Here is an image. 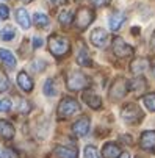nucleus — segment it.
Segmentation results:
<instances>
[{
  "instance_id": "1",
  "label": "nucleus",
  "mask_w": 155,
  "mask_h": 158,
  "mask_svg": "<svg viewBox=\"0 0 155 158\" xmlns=\"http://www.w3.org/2000/svg\"><path fill=\"white\" fill-rule=\"evenodd\" d=\"M49 50L53 56H58V58L68 55L71 50L69 39L66 36H61V35H52L49 38Z\"/></svg>"
},
{
  "instance_id": "2",
  "label": "nucleus",
  "mask_w": 155,
  "mask_h": 158,
  "mask_svg": "<svg viewBox=\"0 0 155 158\" xmlns=\"http://www.w3.org/2000/svg\"><path fill=\"white\" fill-rule=\"evenodd\" d=\"M90 78L80 71H72L66 75V86L69 91H82V89L90 86Z\"/></svg>"
},
{
  "instance_id": "3",
  "label": "nucleus",
  "mask_w": 155,
  "mask_h": 158,
  "mask_svg": "<svg viewBox=\"0 0 155 158\" xmlns=\"http://www.w3.org/2000/svg\"><path fill=\"white\" fill-rule=\"evenodd\" d=\"M77 111H80V103L74 97H64L58 103L57 114H58V119H68L72 114H75Z\"/></svg>"
},
{
  "instance_id": "4",
  "label": "nucleus",
  "mask_w": 155,
  "mask_h": 158,
  "mask_svg": "<svg viewBox=\"0 0 155 158\" xmlns=\"http://www.w3.org/2000/svg\"><path fill=\"white\" fill-rule=\"evenodd\" d=\"M121 116L128 124H140L144 118V113L136 103H127V105L122 106Z\"/></svg>"
},
{
  "instance_id": "5",
  "label": "nucleus",
  "mask_w": 155,
  "mask_h": 158,
  "mask_svg": "<svg viewBox=\"0 0 155 158\" xmlns=\"http://www.w3.org/2000/svg\"><path fill=\"white\" fill-rule=\"evenodd\" d=\"M94 20V11L90 8H80L74 16V24L78 30H86Z\"/></svg>"
},
{
  "instance_id": "6",
  "label": "nucleus",
  "mask_w": 155,
  "mask_h": 158,
  "mask_svg": "<svg viewBox=\"0 0 155 158\" xmlns=\"http://www.w3.org/2000/svg\"><path fill=\"white\" fill-rule=\"evenodd\" d=\"M111 47H113V53L118 58H128V56L133 55V49H132V46H128L121 36H115Z\"/></svg>"
},
{
  "instance_id": "7",
  "label": "nucleus",
  "mask_w": 155,
  "mask_h": 158,
  "mask_svg": "<svg viewBox=\"0 0 155 158\" xmlns=\"http://www.w3.org/2000/svg\"><path fill=\"white\" fill-rule=\"evenodd\" d=\"M127 91H128L127 80L122 78V77H118L113 81L111 88H110V97H111V100H119V99H122L127 94Z\"/></svg>"
},
{
  "instance_id": "8",
  "label": "nucleus",
  "mask_w": 155,
  "mask_h": 158,
  "mask_svg": "<svg viewBox=\"0 0 155 158\" xmlns=\"http://www.w3.org/2000/svg\"><path fill=\"white\" fill-rule=\"evenodd\" d=\"M91 128V119L88 118V116H80L74 124H72V131L75 136H86L88 131H90Z\"/></svg>"
},
{
  "instance_id": "9",
  "label": "nucleus",
  "mask_w": 155,
  "mask_h": 158,
  "mask_svg": "<svg viewBox=\"0 0 155 158\" xmlns=\"http://www.w3.org/2000/svg\"><path fill=\"white\" fill-rule=\"evenodd\" d=\"M140 146H141L143 150L155 152V130H146V131L141 133Z\"/></svg>"
},
{
  "instance_id": "10",
  "label": "nucleus",
  "mask_w": 155,
  "mask_h": 158,
  "mask_svg": "<svg viewBox=\"0 0 155 158\" xmlns=\"http://www.w3.org/2000/svg\"><path fill=\"white\" fill-rule=\"evenodd\" d=\"M82 99H83V102L88 106L93 108V110H99L102 106V99L93 91V89H85L83 94H82Z\"/></svg>"
},
{
  "instance_id": "11",
  "label": "nucleus",
  "mask_w": 155,
  "mask_h": 158,
  "mask_svg": "<svg viewBox=\"0 0 155 158\" xmlns=\"http://www.w3.org/2000/svg\"><path fill=\"white\" fill-rule=\"evenodd\" d=\"M93 46L99 47V49H103L107 44H108V33L103 30V28H96L91 31V36H90Z\"/></svg>"
},
{
  "instance_id": "12",
  "label": "nucleus",
  "mask_w": 155,
  "mask_h": 158,
  "mask_svg": "<svg viewBox=\"0 0 155 158\" xmlns=\"http://www.w3.org/2000/svg\"><path fill=\"white\" fill-rule=\"evenodd\" d=\"M53 155L57 158H78V149L75 146H57Z\"/></svg>"
},
{
  "instance_id": "13",
  "label": "nucleus",
  "mask_w": 155,
  "mask_h": 158,
  "mask_svg": "<svg viewBox=\"0 0 155 158\" xmlns=\"http://www.w3.org/2000/svg\"><path fill=\"white\" fill-rule=\"evenodd\" d=\"M121 153V147L116 143H105L102 147V158H118Z\"/></svg>"
},
{
  "instance_id": "14",
  "label": "nucleus",
  "mask_w": 155,
  "mask_h": 158,
  "mask_svg": "<svg viewBox=\"0 0 155 158\" xmlns=\"http://www.w3.org/2000/svg\"><path fill=\"white\" fill-rule=\"evenodd\" d=\"M124 22H125V14L121 13V11H115L111 16H110V19H108V27H110V30L118 31L122 27Z\"/></svg>"
},
{
  "instance_id": "15",
  "label": "nucleus",
  "mask_w": 155,
  "mask_h": 158,
  "mask_svg": "<svg viewBox=\"0 0 155 158\" xmlns=\"http://www.w3.org/2000/svg\"><path fill=\"white\" fill-rule=\"evenodd\" d=\"M17 85L20 86L22 91L25 93H30L33 89V80L30 78V75L25 72V71H20L19 75H17Z\"/></svg>"
},
{
  "instance_id": "16",
  "label": "nucleus",
  "mask_w": 155,
  "mask_h": 158,
  "mask_svg": "<svg viewBox=\"0 0 155 158\" xmlns=\"http://www.w3.org/2000/svg\"><path fill=\"white\" fill-rule=\"evenodd\" d=\"M149 67V61L144 58H136L130 63V71L135 75H141L143 72H146V69Z\"/></svg>"
},
{
  "instance_id": "17",
  "label": "nucleus",
  "mask_w": 155,
  "mask_h": 158,
  "mask_svg": "<svg viewBox=\"0 0 155 158\" xmlns=\"http://www.w3.org/2000/svg\"><path fill=\"white\" fill-rule=\"evenodd\" d=\"M0 136L3 139H13L14 138V127L6 119H0Z\"/></svg>"
},
{
  "instance_id": "18",
  "label": "nucleus",
  "mask_w": 155,
  "mask_h": 158,
  "mask_svg": "<svg viewBox=\"0 0 155 158\" xmlns=\"http://www.w3.org/2000/svg\"><path fill=\"white\" fill-rule=\"evenodd\" d=\"M0 61H2L3 66H6L8 69H14L16 67V56L5 49H0Z\"/></svg>"
},
{
  "instance_id": "19",
  "label": "nucleus",
  "mask_w": 155,
  "mask_h": 158,
  "mask_svg": "<svg viewBox=\"0 0 155 158\" xmlns=\"http://www.w3.org/2000/svg\"><path fill=\"white\" fill-rule=\"evenodd\" d=\"M16 19H17V22H19V25L22 27V28H30V16H28V13H27V10H24V8H19L17 11H16Z\"/></svg>"
},
{
  "instance_id": "20",
  "label": "nucleus",
  "mask_w": 155,
  "mask_h": 158,
  "mask_svg": "<svg viewBox=\"0 0 155 158\" xmlns=\"http://www.w3.org/2000/svg\"><path fill=\"white\" fill-rule=\"evenodd\" d=\"M58 20H60V24L66 28V27H69L71 25V22L74 20V13L69 11V10H63L58 16Z\"/></svg>"
},
{
  "instance_id": "21",
  "label": "nucleus",
  "mask_w": 155,
  "mask_h": 158,
  "mask_svg": "<svg viewBox=\"0 0 155 158\" xmlns=\"http://www.w3.org/2000/svg\"><path fill=\"white\" fill-rule=\"evenodd\" d=\"M127 85H128L130 91L140 93V91H143V89L146 88V80H144L143 77H138V78H135V80H132V81H127Z\"/></svg>"
},
{
  "instance_id": "22",
  "label": "nucleus",
  "mask_w": 155,
  "mask_h": 158,
  "mask_svg": "<svg viewBox=\"0 0 155 158\" xmlns=\"http://www.w3.org/2000/svg\"><path fill=\"white\" fill-rule=\"evenodd\" d=\"M16 38V30L13 27H5L0 30V39L2 41H13Z\"/></svg>"
},
{
  "instance_id": "23",
  "label": "nucleus",
  "mask_w": 155,
  "mask_h": 158,
  "mask_svg": "<svg viewBox=\"0 0 155 158\" xmlns=\"http://www.w3.org/2000/svg\"><path fill=\"white\" fill-rule=\"evenodd\" d=\"M44 94L46 96H57V86H55V80L53 78H49L46 80V85H44Z\"/></svg>"
},
{
  "instance_id": "24",
  "label": "nucleus",
  "mask_w": 155,
  "mask_h": 158,
  "mask_svg": "<svg viewBox=\"0 0 155 158\" xmlns=\"http://www.w3.org/2000/svg\"><path fill=\"white\" fill-rule=\"evenodd\" d=\"M33 20H35V25H36V27H41V28H44V27L49 25V17H47L46 14H42V13H36V14L33 16Z\"/></svg>"
},
{
  "instance_id": "25",
  "label": "nucleus",
  "mask_w": 155,
  "mask_h": 158,
  "mask_svg": "<svg viewBox=\"0 0 155 158\" xmlns=\"http://www.w3.org/2000/svg\"><path fill=\"white\" fill-rule=\"evenodd\" d=\"M77 63H78L80 66H83V67H90V66H93V61H91L90 55H88V52H85V50H82V52L78 53V56H77Z\"/></svg>"
},
{
  "instance_id": "26",
  "label": "nucleus",
  "mask_w": 155,
  "mask_h": 158,
  "mask_svg": "<svg viewBox=\"0 0 155 158\" xmlns=\"http://www.w3.org/2000/svg\"><path fill=\"white\" fill-rule=\"evenodd\" d=\"M143 102H144L147 110L155 113V93H149V94L143 96Z\"/></svg>"
},
{
  "instance_id": "27",
  "label": "nucleus",
  "mask_w": 155,
  "mask_h": 158,
  "mask_svg": "<svg viewBox=\"0 0 155 158\" xmlns=\"http://www.w3.org/2000/svg\"><path fill=\"white\" fill-rule=\"evenodd\" d=\"M46 67H47V63L44 60H33V63L30 64V69L35 72H42Z\"/></svg>"
},
{
  "instance_id": "28",
  "label": "nucleus",
  "mask_w": 155,
  "mask_h": 158,
  "mask_svg": "<svg viewBox=\"0 0 155 158\" xmlns=\"http://www.w3.org/2000/svg\"><path fill=\"white\" fill-rule=\"evenodd\" d=\"M85 158H102V155L94 146H86L85 147Z\"/></svg>"
},
{
  "instance_id": "29",
  "label": "nucleus",
  "mask_w": 155,
  "mask_h": 158,
  "mask_svg": "<svg viewBox=\"0 0 155 158\" xmlns=\"http://www.w3.org/2000/svg\"><path fill=\"white\" fill-rule=\"evenodd\" d=\"M8 88H10V80H8V77H6L5 72L0 71V93L6 91Z\"/></svg>"
},
{
  "instance_id": "30",
  "label": "nucleus",
  "mask_w": 155,
  "mask_h": 158,
  "mask_svg": "<svg viewBox=\"0 0 155 158\" xmlns=\"http://www.w3.org/2000/svg\"><path fill=\"white\" fill-rule=\"evenodd\" d=\"M19 111L20 113H28L30 111V103L27 100H24V99H20L19 100Z\"/></svg>"
},
{
  "instance_id": "31",
  "label": "nucleus",
  "mask_w": 155,
  "mask_h": 158,
  "mask_svg": "<svg viewBox=\"0 0 155 158\" xmlns=\"http://www.w3.org/2000/svg\"><path fill=\"white\" fill-rule=\"evenodd\" d=\"M11 110V100L0 99V111H10Z\"/></svg>"
},
{
  "instance_id": "32",
  "label": "nucleus",
  "mask_w": 155,
  "mask_h": 158,
  "mask_svg": "<svg viewBox=\"0 0 155 158\" xmlns=\"http://www.w3.org/2000/svg\"><path fill=\"white\" fill-rule=\"evenodd\" d=\"M90 2H91L96 8H102V6L110 5V2H111V0H90Z\"/></svg>"
},
{
  "instance_id": "33",
  "label": "nucleus",
  "mask_w": 155,
  "mask_h": 158,
  "mask_svg": "<svg viewBox=\"0 0 155 158\" xmlns=\"http://www.w3.org/2000/svg\"><path fill=\"white\" fill-rule=\"evenodd\" d=\"M0 17H2V19H8V17H10V10H8V6H6V5H2V3H0Z\"/></svg>"
},
{
  "instance_id": "34",
  "label": "nucleus",
  "mask_w": 155,
  "mask_h": 158,
  "mask_svg": "<svg viewBox=\"0 0 155 158\" xmlns=\"http://www.w3.org/2000/svg\"><path fill=\"white\" fill-rule=\"evenodd\" d=\"M3 156H5V158H19L17 152L13 150V149H6V150L3 152Z\"/></svg>"
},
{
  "instance_id": "35",
  "label": "nucleus",
  "mask_w": 155,
  "mask_h": 158,
  "mask_svg": "<svg viewBox=\"0 0 155 158\" xmlns=\"http://www.w3.org/2000/svg\"><path fill=\"white\" fill-rule=\"evenodd\" d=\"M41 46H42V38L41 36H35L33 38V47L35 49H39Z\"/></svg>"
},
{
  "instance_id": "36",
  "label": "nucleus",
  "mask_w": 155,
  "mask_h": 158,
  "mask_svg": "<svg viewBox=\"0 0 155 158\" xmlns=\"http://www.w3.org/2000/svg\"><path fill=\"white\" fill-rule=\"evenodd\" d=\"M149 47H150V53H155V31L150 36V42H149Z\"/></svg>"
},
{
  "instance_id": "37",
  "label": "nucleus",
  "mask_w": 155,
  "mask_h": 158,
  "mask_svg": "<svg viewBox=\"0 0 155 158\" xmlns=\"http://www.w3.org/2000/svg\"><path fill=\"white\" fill-rule=\"evenodd\" d=\"M53 5H68L69 0H50Z\"/></svg>"
},
{
  "instance_id": "38",
  "label": "nucleus",
  "mask_w": 155,
  "mask_h": 158,
  "mask_svg": "<svg viewBox=\"0 0 155 158\" xmlns=\"http://www.w3.org/2000/svg\"><path fill=\"white\" fill-rule=\"evenodd\" d=\"M118 158H130V153H128V152H122Z\"/></svg>"
},
{
  "instance_id": "39",
  "label": "nucleus",
  "mask_w": 155,
  "mask_h": 158,
  "mask_svg": "<svg viewBox=\"0 0 155 158\" xmlns=\"http://www.w3.org/2000/svg\"><path fill=\"white\" fill-rule=\"evenodd\" d=\"M20 2H24V3H30V2H33V0H20Z\"/></svg>"
},
{
  "instance_id": "40",
  "label": "nucleus",
  "mask_w": 155,
  "mask_h": 158,
  "mask_svg": "<svg viewBox=\"0 0 155 158\" xmlns=\"http://www.w3.org/2000/svg\"><path fill=\"white\" fill-rule=\"evenodd\" d=\"M2 156H3V150H2V149H0V158H2Z\"/></svg>"
},
{
  "instance_id": "41",
  "label": "nucleus",
  "mask_w": 155,
  "mask_h": 158,
  "mask_svg": "<svg viewBox=\"0 0 155 158\" xmlns=\"http://www.w3.org/2000/svg\"><path fill=\"white\" fill-rule=\"evenodd\" d=\"M153 75H155V66H153Z\"/></svg>"
}]
</instances>
